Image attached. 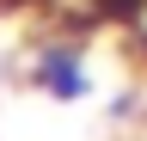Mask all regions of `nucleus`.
Segmentation results:
<instances>
[{
	"label": "nucleus",
	"instance_id": "nucleus-1",
	"mask_svg": "<svg viewBox=\"0 0 147 141\" xmlns=\"http://www.w3.org/2000/svg\"><path fill=\"white\" fill-rule=\"evenodd\" d=\"M31 86L43 98H55V104H80V98H92V67H86V55H80V43H43L31 55Z\"/></svg>",
	"mask_w": 147,
	"mask_h": 141
}]
</instances>
